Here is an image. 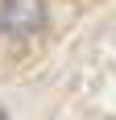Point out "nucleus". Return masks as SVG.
<instances>
[{
    "label": "nucleus",
    "instance_id": "1",
    "mask_svg": "<svg viewBox=\"0 0 116 120\" xmlns=\"http://www.w3.org/2000/svg\"><path fill=\"white\" fill-rule=\"evenodd\" d=\"M42 17H46V8H42V0H4L0 4V29L8 37H29L42 25Z\"/></svg>",
    "mask_w": 116,
    "mask_h": 120
},
{
    "label": "nucleus",
    "instance_id": "2",
    "mask_svg": "<svg viewBox=\"0 0 116 120\" xmlns=\"http://www.w3.org/2000/svg\"><path fill=\"white\" fill-rule=\"evenodd\" d=\"M0 120H4V112H0Z\"/></svg>",
    "mask_w": 116,
    "mask_h": 120
}]
</instances>
